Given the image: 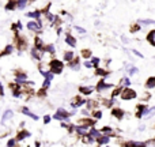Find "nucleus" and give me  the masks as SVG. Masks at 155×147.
<instances>
[{"mask_svg": "<svg viewBox=\"0 0 155 147\" xmlns=\"http://www.w3.org/2000/svg\"><path fill=\"white\" fill-rule=\"evenodd\" d=\"M83 142L86 143V145H93L94 142H97L95 139H93V138L90 136V135H86V136H83Z\"/></svg>", "mask_w": 155, "mask_h": 147, "instance_id": "31", "label": "nucleus"}, {"mask_svg": "<svg viewBox=\"0 0 155 147\" xmlns=\"http://www.w3.org/2000/svg\"><path fill=\"white\" fill-rule=\"evenodd\" d=\"M63 59H64V62H67L68 64H70L71 62L75 60V53H74L72 51H67V52H64V55H63Z\"/></svg>", "mask_w": 155, "mask_h": 147, "instance_id": "14", "label": "nucleus"}, {"mask_svg": "<svg viewBox=\"0 0 155 147\" xmlns=\"http://www.w3.org/2000/svg\"><path fill=\"white\" fill-rule=\"evenodd\" d=\"M94 86H80L79 87V93L83 94V95H90V94H93L94 91Z\"/></svg>", "mask_w": 155, "mask_h": 147, "instance_id": "12", "label": "nucleus"}, {"mask_svg": "<svg viewBox=\"0 0 155 147\" xmlns=\"http://www.w3.org/2000/svg\"><path fill=\"white\" fill-rule=\"evenodd\" d=\"M112 116H114L116 119H123L124 117V112L120 109V108H114L112 110Z\"/></svg>", "mask_w": 155, "mask_h": 147, "instance_id": "20", "label": "nucleus"}, {"mask_svg": "<svg viewBox=\"0 0 155 147\" xmlns=\"http://www.w3.org/2000/svg\"><path fill=\"white\" fill-rule=\"evenodd\" d=\"M94 117H95L97 120H98V119H102V112L101 110H95V112H94Z\"/></svg>", "mask_w": 155, "mask_h": 147, "instance_id": "41", "label": "nucleus"}, {"mask_svg": "<svg viewBox=\"0 0 155 147\" xmlns=\"http://www.w3.org/2000/svg\"><path fill=\"white\" fill-rule=\"evenodd\" d=\"M12 51H14V46L12 45H7V46H5V49H4V52H2V53H0V56L10 55V53H12Z\"/></svg>", "mask_w": 155, "mask_h": 147, "instance_id": "33", "label": "nucleus"}, {"mask_svg": "<svg viewBox=\"0 0 155 147\" xmlns=\"http://www.w3.org/2000/svg\"><path fill=\"white\" fill-rule=\"evenodd\" d=\"M112 87H113L112 83H106L105 80H99V82L97 83V86H95V89H97L98 93H105L106 90H110Z\"/></svg>", "mask_w": 155, "mask_h": 147, "instance_id": "5", "label": "nucleus"}, {"mask_svg": "<svg viewBox=\"0 0 155 147\" xmlns=\"http://www.w3.org/2000/svg\"><path fill=\"white\" fill-rule=\"evenodd\" d=\"M76 125H82V127H93L94 125V121L91 119H83V120L78 121Z\"/></svg>", "mask_w": 155, "mask_h": 147, "instance_id": "17", "label": "nucleus"}, {"mask_svg": "<svg viewBox=\"0 0 155 147\" xmlns=\"http://www.w3.org/2000/svg\"><path fill=\"white\" fill-rule=\"evenodd\" d=\"M30 132L29 131H26V129H23V131H21L18 134V136H16V140L18 142H21V140H25V139H27V138H30Z\"/></svg>", "mask_w": 155, "mask_h": 147, "instance_id": "18", "label": "nucleus"}, {"mask_svg": "<svg viewBox=\"0 0 155 147\" xmlns=\"http://www.w3.org/2000/svg\"><path fill=\"white\" fill-rule=\"evenodd\" d=\"M70 68L72 71H79L80 70V63H79V59H75L74 62L70 63Z\"/></svg>", "mask_w": 155, "mask_h": 147, "instance_id": "22", "label": "nucleus"}, {"mask_svg": "<svg viewBox=\"0 0 155 147\" xmlns=\"http://www.w3.org/2000/svg\"><path fill=\"white\" fill-rule=\"evenodd\" d=\"M147 41L150 45L155 46V30H151V32L147 34Z\"/></svg>", "mask_w": 155, "mask_h": 147, "instance_id": "21", "label": "nucleus"}, {"mask_svg": "<svg viewBox=\"0 0 155 147\" xmlns=\"http://www.w3.org/2000/svg\"><path fill=\"white\" fill-rule=\"evenodd\" d=\"M97 75H99V76H104V78H106V76H109L110 72L107 70H105V68H101V67H98L97 68Z\"/></svg>", "mask_w": 155, "mask_h": 147, "instance_id": "25", "label": "nucleus"}, {"mask_svg": "<svg viewBox=\"0 0 155 147\" xmlns=\"http://www.w3.org/2000/svg\"><path fill=\"white\" fill-rule=\"evenodd\" d=\"M44 52L48 53V55H53L54 52H56V48H54L53 44H48V45L44 46Z\"/></svg>", "mask_w": 155, "mask_h": 147, "instance_id": "19", "label": "nucleus"}, {"mask_svg": "<svg viewBox=\"0 0 155 147\" xmlns=\"http://www.w3.org/2000/svg\"><path fill=\"white\" fill-rule=\"evenodd\" d=\"M26 16L27 18H33L34 21H37V22H41V19H42V14H41V11H38V10L31 11V12H27Z\"/></svg>", "mask_w": 155, "mask_h": 147, "instance_id": "11", "label": "nucleus"}, {"mask_svg": "<svg viewBox=\"0 0 155 147\" xmlns=\"http://www.w3.org/2000/svg\"><path fill=\"white\" fill-rule=\"evenodd\" d=\"M82 57L83 59H86V60H88L91 57V51L90 49H83L82 51Z\"/></svg>", "mask_w": 155, "mask_h": 147, "instance_id": "34", "label": "nucleus"}, {"mask_svg": "<svg viewBox=\"0 0 155 147\" xmlns=\"http://www.w3.org/2000/svg\"><path fill=\"white\" fill-rule=\"evenodd\" d=\"M53 119H54V120L61 121V123H64V121H68V120H70V112H67L64 108H59V109L54 112Z\"/></svg>", "mask_w": 155, "mask_h": 147, "instance_id": "2", "label": "nucleus"}, {"mask_svg": "<svg viewBox=\"0 0 155 147\" xmlns=\"http://www.w3.org/2000/svg\"><path fill=\"white\" fill-rule=\"evenodd\" d=\"M27 4H29V2H26V0H19V2H16V8L18 10H25L27 7Z\"/></svg>", "mask_w": 155, "mask_h": 147, "instance_id": "27", "label": "nucleus"}, {"mask_svg": "<svg viewBox=\"0 0 155 147\" xmlns=\"http://www.w3.org/2000/svg\"><path fill=\"white\" fill-rule=\"evenodd\" d=\"M51 120H52V117L49 115L44 116V124H49V123H51Z\"/></svg>", "mask_w": 155, "mask_h": 147, "instance_id": "42", "label": "nucleus"}, {"mask_svg": "<svg viewBox=\"0 0 155 147\" xmlns=\"http://www.w3.org/2000/svg\"><path fill=\"white\" fill-rule=\"evenodd\" d=\"M144 147H155V139H150L144 142Z\"/></svg>", "mask_w": 155, "mask_h": 147, "instance_id": "39", "label": "nucleus"}, {"mask_svg": "<svg viewBox=\"0 0 155 147\" xmlns=\"http://www.w3.org/2000/svg\"><path fill=\"white\" fill-rule=\"evenodd\" d=\"M146 129V125H139V131H144Z\"/></svg>", "mask_w": 155, "mask_h": 147, "instance_id": "49", "label": "nucleus"}, {"mask_svg": "<svg viewBox=\"0 0 155 147\" xmlns=\"http://www.w3.org/2000/svg\"><path fill=\"white\" fill-rule=\"evenodd\" d=\"M140 30V25L137 23V25H134V26H131V32L132 33H136V32H139Z\"/></svg>", "mask_w": 155, "mask_h": 147, "instance_id": "40", "label": "nucleus"}, {"mask_svg": "<svg viewBox=\"0 0 155 147\" xmlns=\"http://www.w3.org/2000/svg\"><path fill=\"white\" fill-rule=\"evenodd\" d=\"M49 71L53 75H60L64 71V64H63V62H60V60H57V59H52L51 62H49Z\"/></svg>", "mask_w": 155, "mask_h": 147, "instance_id": "1", "label": "nucleus"}, {"mask_svg": "<svg viewBox=\"0 0 155 147\" xmlns=\"http://www.w3.org/2000/svg\"><path fill=\"white\" fill-rule=\"evenodd\" d=\"M40 72H41V75L44 76V79H46V80H51L52 82V79H53V76L54 75L49 70H46V68H44V67H41V70H40Z\"/></svg>", "mask_w": 155, "mask_h": 147, "instance_id": "15", "label": "nucleus"}, {"mask_svg": "<svg viewBox=\"0 0 155 147\" xmlns=\"http://www.w3.org/2000/svg\"><path fill=\"white\" fill-rule=\"evenodd\" d=\"M91 63H93V65L94 67H98L99 64H101V60L98 59V57H91V60H90Z\"/></svg>", "mask_w": 155, "mask_h": 147, "instance_id": "36", "label": "nucleus"}, {"mask_svg": "<svg viewBox=\"0 0 155 147\" xmlns=\"http://www.w3.org/2000/svg\"><path fill=\"white\" fill-rule=\"evenodd\" d=\"M12 117H14V112H12L11 109H7L4 113H3L2 119H0V121H2L3 125H7V124L10 123L11 120H12Z\"/></svg>", "mask_w": 155, "mask_h": 147, "instance_id": "6", "label": "nucleus"}, {"mask_svg": "<svg viewBox=\"0 0 155 147\" xmlns=\"http://www.w3.org/2000/svg\"><path fill=\"white\" fill-rule=\"evenodd\" d=\"M5 10L7 11H14L16 8V2H8L7 4H5Z\"/></svg>", "mask_w": 155, "mask_h": 147, "instance_id": "30", "label": "nucleus"}, {"mask_svg": "<svg viewBox=\"0 0 155 147\" xmlns=\"http://www.w3.org/2000/svg\"><path fill=\"white\" fill-rule=\"evenodd\" d=\"M86 102H87V101H86V99H83L82 97H75V98H74V101L71 102V108H72L74 110H76L78 108H80L82 105H84Z\"/></svg>", "mask_w": 155, "mask_h": 147, "instance_id": "8", "label": "nucleus"}, {"mask_svg": "<svg viewBox=\"0 0 155 147\" xmlns=\"http://www.w3.org/2000/svg\"><path fill=\"white\" fill-rule=\"evenodd\" d=\"M64 42L67 44L68 46H71V48H75V46H76V40H75V37H74L72 34H70V33H67V34H65Z\"/></svg>", "mask_w": 155, "mask_h": 147, "instance_id": "10", "label": "nucleus"}, {"mask_svg": "<svg viewBox=\"0 0 155 147\" xmlns=\"http://www.w3.org/2000/svg\"><path fill=\"white\" fill-rule=\"evenodd\" d=\"M26 27H27V30H30V32H33V33H40L41 30H42L41 22H37V21H29Z\"/></svg>", "mask_w": 155, "mask_h": 147, "instance_id": "4", "label": "nucleus"}, {"mask_svg": "<svg viewBox=\"0 0 155 147\" xmlns=\"http://www.w3.org/2000/svg\"><path fill=\"white\" fill-rule=\"evenodd\" d=\"M21 112L23 113V115L29 116L30 119H33V120H35V121H37L38 119H40V117H38L37 115H35L34 112H31V110H30V109H29V108H27V106H23V108H22V109H21Z\"/></svg>", "mask_w": 155, "mask_h": 147, "instance_id": "13", "label": "nucleus"}, {"mask_svg": "<svg viewBox=\"0 0 155 147\" xmlns=\"http://www.w3.org/2000/svg\"><path fill=\"white\" fill-rule=\"evenodd\" d=\"M49 86H51V80H46L45 79V80H44V83H42V89H45V90H46Z\"/></svg>", "mask_w": 155, "mask_h": 147, "instance_id": "45", "label": "nucleus"}, {"mask_svg": "<svg viewBox=\"0 0 155 147\" xmlns=\"http://www.w3.org/2000/svg\"><path fill=\"white\" fill-rule=\"evenodd\" d=\"M88 135H90L93 139H99V138L102 136V134H101V131L99 129H97V128H94V127H91L90 128V131H88Z\"/></svg>", "mask_w": 155, "mask_h": 147, "instance_id": "16", "label": "nucleus"}, {"mask_svg": "<svg viewBox=\"0 0 155 147\" xmlns=\"http://www.w3.org/2000/svg\"><path fill=\"white\" fill-rule=\"evenodd\" d=\"M120 85L121 86H124L125 89H128L129 86H131V80H129V78H121V80H120Z\"/></svg>", "mask_w": 155, "mask_h": 147, "instance_id": "29", "label": "nucleus"}, {"mask_svg": "<svg viewBox=\"0 0 155 147\" xmlns=\"http://www.w3.org/2000/svg\"><path fill=\"white\" fill-rule=\"evenodd\" d=\"M74 131L76 132V135H80V136H86V135H88V131H90V128H88V127L75 125V127H74Z\"/></svg>", "mask_w": 155, "mask_h": 147, "instance_id": "9", "label": "nucleus"}, {"mask_svg": "<svg viewBox=\"0 0 155 147\" xmlns=\"http://www.w3.org/2000/svg\"><path fill=\"white\" fill-rule=\"evenodd\" d=\"M0 115H2V112H0ZM0 119H2V116H0Z\"/></svg>", "mask_w": 155, "mask_h": 147, "instance_id": "51", "label": "nucleus"}, {"mask_svg": "<svg viewBox=\"0 0 155 147\" xmlns=\"http://www.w3.org/2000/svg\"><path fill=\"white\" fill-rule=\"evenodd\" d=\"M121 41H123L124 44H128V40H127V37H121Z\"/></svg>", "mask_w": 155, "mask_h": 147, "instance_id": "48", "label": "nucleus"}, {"mask_svg": "<svg viewBox=\"0 0 155 147\" xmlns=\"http://www.w3.org/2000/svg\"><path fill=\"white\" fill-rule=\"evenodd\" d=\"M154 116H155V105L153 108H150V109H148V112H147V115H146L144 119H151V117H154Z\"/></svg>", "mask_w": 155, "mask_h": 147, "instance_id": "35", "label": "nucleus"}, {"mask_svg": "<svg viewBox=\"0 0 155 147\" xmlns=\"http://www.w3.org/2000/svg\"><path fill=\"white\" fill-rule=\"evenodd\" d=\"M146 87L147 89H155V78L151 76L147 79V82H146Z\"/></svg>", "mask_w": 155, "mask_h": 147, "instance_id": "28", "label": "nucleus"}, {"mask_svg": "<svg viewBox=\"0 0 155 147\" xmlns=\"http://www.w3.org/2000/svg\"><path fill=\"white\" fill-rule=\"evenodd\" d=\"M137 23L147 26V25H155V21H154V19H142V21H139Z\"/></svg>", "mask_w": 155, "mask_h": 147, "instance_id": "32", "label": "nucleus"}, {"mask_svg": "<svg viewBox=\"0 0 155 147\" xmlns=\"http://www.w3.org/2000/svg\"><path fill=\"white\" fill-rule=\"evenodd\" d=\"M127 72H128V75H136L139 72V70H137V67H135V65L128 64L127 65Z\"/></svg>", "mask_w": 155, "mask_h": 147, "instance_id": "23", "label": "nucleus"}, {"mask_svg": "<svg viewBox=\"0 0 155 147\" xmlns=\"http://www.w3.org/2000/svg\"><path fill=\"white\" fill-rule=\"evenodd\" d=\"M74 29H75V32H78L79 34H86V29H84V27H82V26H75Z\"/></svg>", "mask_w": 155, "mask_h": 147, "instance_id": "37", "label": "nucleus"}, {"mask_svg": "<svg viewBox=\"0 0 155 147\" xmlns=\"http://www.w3.org/2000/svg\"><path fill=\"white\" fill-rule=\"evenodd\" d=\"M3 95H4V89H3V85L0 82V97H3Z\"/></svg>", "mask_w": 155, "mask_h": 147, "instance_id": "46", "label": "nucleus"}, {"mask_svg": "<svg viewBox=\"0 0 155 147\" xmlns=\"http://www.w3.org/2000/svg\"><path fill=\"white\" fill-rule=\"evenodd\" d=\"M25 125H26V123H25V121H22V123H21V128H25Z\"/></svg>", "mask_w": 155, "mask_h": 147, "instance_id": "50", "label": "nucleus"}, {"mask_svg": "<svg viewBox=\"0 0 155 147\" xmlns=\"http://www.w3.org/2000/svg\"><path fill=\"white\" fill-rule=\"evenodd\" d=\"M82 115H84V116H87V115H88V116H90V110L83 109V110H82Z\"/></svg>", "mask_w": 155, "mask_h": 147, "instance_id": "47", "label": "nucleus"}, {"mask_svg": "<svg viewBox=\"0 0 155 147\" xmlns=\"http://www.w3.org/2000/svg\"><path fill=\"white\" fill-rule=\"evenodd\" d=\"M101 134L104 135V136H110V135L113 134V128L112 127H104V128L101 129Z\"/></svg>", "mask_w": 155, "mask_h": 147, "instance_id": "24", "label": "nucleus"}, {"mask_svg": "<svg viewBox=\"0 0 155 147\" xmlns=\"http://www.w3.org/2000/svg\"><path fill=\"white\" fill-rule=\"evenodd\" d=\"M106 147H109V146H106Z\"/></svg>", "mask_w": 155, "mask_h": 147, "instance_id": "52", "label": "nucleus"}, {"mask_svg": "<svg viewBox=\"0 0 155 147\" xmlns=\"http://www.w3.org/2000/svg\"><path fill=\"white\" fill-rule=\"evenodd\" d=\"M132 53H134L135 56H137V57H140V59H143V53H140V52L136 51V49H132Z\"/></svg>", "mask_w": 155, "mask_h": 147, "instance_id": "43", "label": "nucleus"}, {"mask_svg": "<svg viewBox=\"0 0 155 147\" xmlns=\"http://www.w3.org/2000/svg\"><path fill=\"white\" fill-rule=\"evenodd\" d=\"M83 64H84V67H86V68H93V67H94L93 63H91L90 60H86V62L83 63Z\"/></svg>", "mask_w": 155, "mask_h": 147, "instance_id": "44", "label": "nucleus"}, {"mask_svg": "<svg viewBox=\"0 0 155 147\" xmlns=\"http://www.w3.org/2000/svg\"><path fill=\"white\" fill-rule=\"evenodd\" d=\"M121 99H124V101H129V99H134L137 97V93L135 90H132V89H123L121 90V94H120Z\"/></svg>", "mask_w": 155, "mask_h": 147, "instance_id": "3", "label": "nucleus"}, {"mask_svg": "<svg viewBox=\"0 0 155 147\" xmlns=\"http://www.w3.org/2000/svg\"><path fill=\"white\" fill-rule=\"evenodd\" d=\"M31 56L34 57L35 60H38V62H41V60L44 59V56H45V52H44V49L33 48V49H31Z\"/></svg>", "mask_w": 155, "mask_h": 147, "instance_id": "7", "label": "nucleus"}, {"mask_svg": "<svg viewBox=\"0 0 155 147\" xmlns=\"http://www.w3.org/2000/svg\"><path fill=\"white\" fill-rule=\"evenodd\" d=\"M109 142H110V136H104V135H102L99 139H97V143H98L99 146L101 145H107Z\"/></svg>", "mask_w": 155, "mask_h": 147, "instance_id": "26", "label": "nucleus"}, {"mask_svg": "<svg viewBox=\"0 0 155 147\" xmlns=\"http://www.w3.org/2000/svg\"><path fill=\"white\" fill-rule=\"evenodd\" d=\"M16 142H18L16 139H12V138H11V139L7 142V147H16Z\"/></svg>", "mask_w": 155, "mask_h": 147, "instance_id": "38", "label": "nucleus"}]
</instances>
